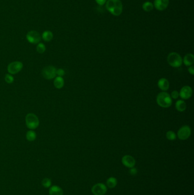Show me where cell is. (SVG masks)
Returning <instances> with one entry per match:
<instances>
[{
	"label": "cell",
	"instance_id": "6da1fadb",
	"mask_svg": "<svg viewBox=\"0 0 194 195\" xmlns=\"http://www.w3.org/2000/svg\"><path fill=\"white\" fill-rule=\"evenodd\" d=\"M106 9L112 15L119 16L123 13V6L120 0H107Z\"/></svg>",
	"mask_w": 194,
	"mask_h": 195
},
{
	"label": "cell",
	"instance_id": "7a4b0ae2",
	"mask_svg": "<svg viewBox=\"0 0 194 195\" xmlns=\"http://www.w3.org/2000/svg\"><path fill=\"white\" fill-rule=\"evenodd\" d=\"M156 102L160 107L162 108H168L172 104V100L168 93L163 91L158 94L156 98Z\"/></svg>",
	"mask_w": 194,
	"mask_h": 195
},
{
	"label": "cell",
	"instance_id": "3957f363",
	"mask_svg": "<svg viewBox=\"0 0 194 195\" xmlns=\"http://www.w3.org/2000/svg\"><path fill=\"white\" fill-rule=\"evenodd\" d=\"M167 61L169 65L174 68L179 67L183 63L182 58L176 52H170L168 55Z\"/></svg>",
	"mask_w": 194,
	"mask_h": 195
},
{
	"label": "cell",
	"instance_id": "277c9868",
	"mask_svg": "<svg viewBox=\"0 0 194 195\" xmlns=\"http://www.w3.org/2000/svg\"><path fill=\"white\" fill-rule=\"evenodd\" d=\"M26 125L30 130H35L40 125L38 117L34 114L30 113L26 116Z\"/></svg>",
	"mask_w": 194,
	"mask_h": 195
},
{
	"label": "cell",
	"instance_id": "5b68a950",
	"mask_svg": "<svg viewBox=\"0 0 194 195\" xmlns=\"http://www.w3.org/2000/svg\"><path fill=\"white\" fill-rule=\"evenodd\" d=\"M57 70L53 66H48L42 70V74L45 79L48 80L52 79L55 78L57 75Z\"/></svg>",
	"mask_w": 194,
	"mask_h": 195
},
{
	"label": "cell",
	"instance_id": "8992f818",
	"mask_svg": "<svg viewBox=\"0 0 194 195\" xmlns=\"http://www.w3.org/2000/svg\"><path fill=\"white\" fill-rule=\"evenodd\" d=\"M191 135V129L190 126L185 125L181 127L178 132L177 136L181 140H185L189 139Z\"/></svg>",
	"mask_w": 194,
	"mask_h": 195
},
{
	"label": "cell",
	"instance_id": "52a82bcc",
	"mask_svg": "<svg viewBox=\"0 0 194 195\" xmlns=\"http://www.w3.org/2000/svg\"><path fill=\"white\" fill-rule=\"evenodd\" d=\"M26 39L29 43L38 44L41 40V36L37 31H31L27 33Z\"/></svg>",
	"mask_w": 194,
	"mask_h": 195
},
{
	"label": "cell",
	"instance_id": "ba28073f",
	"mask_svg": "<svg viewBox=\"0 0 194 195\" xmlns=\"http://www.w3.org/2000/svg\"><path fill=\"white\" fill-rule=\"evenodd\" d=\"M23 65L21 62L15 61L10 63L8 66V71L10 74H16L23 69Z\"/></svg>",
	"mask_w": 194,
	"mask_h": 195
},
{
	"label": "cell",
	"instance_id": "9c48e42d",
	"mask_svg": "<svg viewBox=\"0 0 194 195\" xmlns=\"http://www.w3.org/2000/svg\"><path fill=\"white\" fill-rule=\"evenodd\" d=\"M107 188L102 183H98L93 186L92 188V193L94 195H104L106 194Z\"/></svg>",
	"mask_w": 194,
	"mask_h": 195
},
{
	"label": "cell",
	"instance_id": "30bf717a",
	"mask_svg": "<svg viewBox=\"0 0 194 195\" xmlns=\"http://www.w3.org/2000/svg\"><path fill=\"white\" fill-rule=\"evenodd\" d=\"M192 89L189 86H185L183 87L180 90L179 96H181V98L184 100H187L190 99L192 96Z\"/></svg>",
	"mask_w": 194,
	"mask_h": 195
},
{
	"label": "cell",
	"instance_id": "8fae6325",
	"mask_svg": "<svg viewBox=\"0 0 194 195\" xmlns=\"http://www.w3.org/2000/svg\"><path fill=\"white\" fill-rule=\"evenodd\" d=\"M122 163L125 167L131 168L134 167L136 164L135 159L130 155H125L122 158Z\"/></svg>",
	"mask_w": 194,
	"mask_h": 195
},
{
	"label": "cell",
	"instance_id": "7c38bea8",
	"mask_svg": "<svg viewBox=\"0 0 194 195\" xmlns=\"http://www.w3.org/2000/svg\"><path fill=\"white\" fill-rule=\"evenodd\" d=\"M169 4V0H154V7L155 8L159 10L163 11L167 9Z\"/></svg>",
	"mask_w": 194,
	"mask_h": 195
},
{
	"label": "cell",
	"instance_id": "4fadbf2b",
	"mask_svg": "<svg viewBox=\"0 0 194 195\" xmlns=\"http://www.w3.org/2000/svg\"><path fill=\"white\" fill-rule=\"evenodd\" d=\"M158 86L162 91H166L168 90L170 87V83L166 78H162L159 79L158 82Z\"/></svg>",
	"mask_w": 194,
	"mask_h": 195
},
{
	"label": "cell",
	"instance_id": "5bb4252c",
	"mask_svg": "<svg viewBox=\"0 0 194 195\" xmlns=\"http://www.w3.org/2000/svg\"><path fill=\"white\" fill-rule=\"evenodd\" d=\"M182 61L186 66H191L194 64V56L191 53L187 54L184 56L183 59H182Z\"/></svg>",
	"mask_w": 194,
	"mask_h": 195
},
{
	"label": "cell",
	"instance_id": "9a60e30c",
	"mask_svg": "<svg viewBox=\"0 0 194 195\" xmlns=\"http://www.w3.org/2000/svg\"><path fill=\"white\" fill-rule=\"evenodd\" d=\"M50 195H63V191L60 186H51L49 190Z\"/></svg>",
	"mask_w": 194,
	"mask_h": 195
},
{
	"label": "cell",
	"instance_id": "2e32d148",
	"mask_svg": "<svg viewBox=\"0 0 194 195\" xmlns=\"http://www.w3.org/2000/svg\"><path fill=\"white\" fill-rule=\"evenodd\" d=\"M187 107L186 103L183 100H178L175 103V108L179 112L185 111Z\"/></svg>",
	"mask_w": 194,
	"mask_h": 195
},
{
	"label": "cell",
	"instance_id": "e0dca14e",
	"mask_svg": "<svg viewBox=\"0 0 194 195\" xmlns=\"http://www.w3.org/2000/svg\"><path fill=\"white\" fill-rule=\"evenodd\" d=\"M54 85L57 89H61L64 85V79L61 77H57L54 79Z\"/></svg>",
	"mask_w": 194,
	"mask_h": 195
},
{
	"label": "cell",
	"instance_id": "ac0fdd59",
	"mask_svg": "<svg viewBox=\"0 0 194 195\" xmlns=\"http://www.w3.org/2000/svg\"><path fill=\"white\" fill-rule=\"evenodd\" d=\"M53 33L52 31H44L42 34V38L45 42H50L53 39Z\"/></svg>",
	"mask_w": 194,
	"mask_h": 195
},
{
	"label": "cell",
	"instance_id": "d6986e66",
	"mask_svg": "<svg viewBox=\"0 0 194 195\" xmlns=\"http://www.w3.org/2000/svg\"><path fill=\"white\" fill-rule=\"evenodd\" d=\"M154 8V5L149 1H146L142 5V9L146 12H149Z\"/></svg>",
	"mask_w": 194,
	"mask_h": 195
},
{
	"label": "cell",
	"instance_id": "ffe728a7",
	"mask_svg": "<svg viewBox=\"0 0 194 195\" xmlns=\"http://www.w3.org/2000/svg\"><path fill=\"white\" fill-rule=\"evenodd\" d=\"M117 184V180L116 178L110 177L106 181L107 186L109 188H114Z\"/></svg>",
	"mask_w": 194,
	"mask_h": 195
},
{
	"label": "cell",
	"instance_id": "44dd1931",
	"mask_svg": "<svg viewBox=\"0 0 194 195\" xmlns=\"http://www.w3.org/2000/svg\"><path fill=\"white\" fill-rule=\"evenodd\" d=\"M36 138V134L33 130H29L26 133V139L30 142L34 141Z\"/></svg>",
	"mask_w": 194,
	"mask_h": 195
},
{
	"label": "cell",
	"instance_id": "7402d4cb",
	"mask_svg": "<svg viewBox=\"0 0 194 195\" xmlns=\"http://www.w3.org/2000/svg\"><path fill=\"white\" fill-rule=\"evenodd\" d=\"M166 138L168 140L173 141L175 140L176 138V135L174 131H168L166 133Z\"/></svg>",
	"mask_w": 194,
	"mask_h": 195
},
{
	"label": "cell",
	"instance_id": "603a6c76",
	"mask_svg": "<svg viewBox=\"0 0 194 195\" xmlns=\"http://www.w3.org/2000/svg\"><path fill=\"white\" fill-rule=\"evenodd\" d=\"M46 50V46L44 43H40V42L38 43L37 46H36L37 52H39L40 54H43L45 52Z\"/></svg>",
	"mask_w": 194,
	"mask_h": 195
},
{
	"label": "cell",
	"instance_id": "cb8c5ba5",
	"mask_svg": "<svg viewBox=\"0 0 194 195\" xmlns=\"http://www.w3.org/2000/svg\"><path fill=\"white\" fill-rule=\"evenodd\" d=\"M42 184L45 188H50L51 186V180L49 178H44L42 182Z\"/></svg>",
	"mask_w": 194,
	"mask_h": 195
},
{
	"label": "cell",
	"instance_id": "d4e9b609",
	"mask_svg": "<svg viewBox=\"0 0 194 195\" xmlns=\"http://www.w3.org/2000/svg\"><path fill=\"white\" fill-rule=\"evenodd\" d=\"M5 81L6 82V83H8L9 84H11V83H13L14 79L12 75L7 74H6V75H5Z\"/></svg>",
	"mask_w": 194,
	"mask_h": 195
},
{
	"label": "cell",
	"instance_id": "484cf974",
	"mask_svg": "<svg viewBox=\"0 0 194 195\" xmlns=\"http://www.w3.org/2000/svg\"><path fill=\"white\" fill-rule=\"evenodd\" d=\"M171 97L172 99H176L179 98V93L178 91H176V90H174L171 92Z\"/></svg>",
	"mask_w": 194,
	"mask_h": 195
},
{
	"label": "cell",
	"instance_id": "4316f807",
	"mask_svg": "<svg viewBox=\"0 0 194 195\" xmlns=\"http://www.w3.org/2000/svg\"><path fill=\"white\" fill-rule=\"evenodd\" d=\"M65 74V71L63 69H59L57 70V75L58 77H62L63 76H64Z\"/></svg>",
	"mask_w": 194,
	"mask_h": 195
},
{
	"label": "cell",
	"instance_id": "83f0119b",
	"mask_svg": "<svg viewBox=\"0 0 194 195\" xmlns=\"http://www.w3.org/2000/svg\"><path fill=\"white\" fill-rule=\"evenodd\" d=\"M129 172L132 175H136L137 173V170L136 168L133 167L129 170Z\"/></svg>",
	"mask_w": 194,
	"mask_h": 195
},
{
	"label": "cell",
	"instance_id": "f1b7e54d",
	"mask_svg": "<svg viewBox=\"0 0 194 195\" xmlns=\"http://www.w3.org/2000/svg\"><path fill=\"white\" fill-rule=\"evenodd\" d=\"M97 4L102 6L103 5L105 4L107 1V0H95Z\"/></svg>",
	"mask_w": 194,
	"mask_h": 195
},
{
	"label": "cell",
	"instance_id": "f546056e",
	"mask_svg": "<svg viewBox=\"0 0 194 195\" xmlns=\"http://www.w3.org/2000/svg\"><path fill=\"white\" fill-rule=\"evenodd\" d=\"M188 71L189 72L190 74H191L192 75H193L194 74V67L193 65L189 66V69H188Z\"/></svg>",
	"mask_w": 194,
	"mask_h": 195
}]
</instances>
